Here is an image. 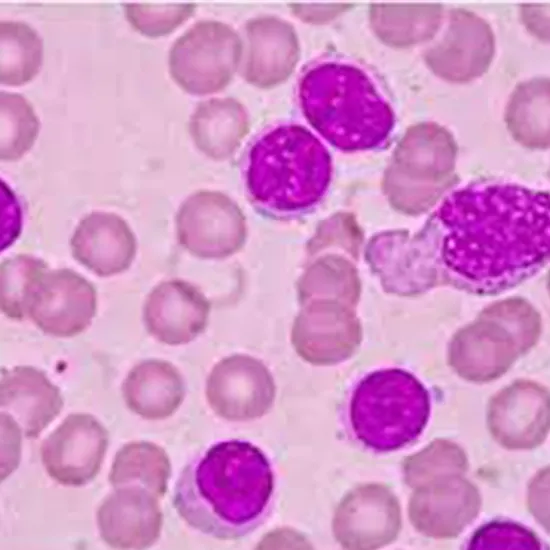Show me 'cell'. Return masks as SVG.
<instances>
[{"label":"cell","instance_id":"cell-25","mask_svg":"<svg viewBox=\"0 0 550 550\" xmlns=\"http://www.w3.org/2000/svg\"><path fill=\"white\" fill-rule=\"evenodd\" d=\"M232 120L227 101L214 99L199 104L190 123L197 146L213 158L226 155L232 141Z\"/></svg>","mask_w":550,"mask_h":550},{"label":"cell","instance_id":"cell-19","mask_svg":"<svg viewBox=\"0 0 550 550\" xmlns=\"http://www.w3.org/2000/svg\"><path fill=\"white\" fill-rule=\"evenodd\" d=\"M355 324L332 321L315 307H303L296 317L291 341L297 354L313 365H329L347 358L359 342Z\"/></svg>","mask_w":550,"mask_h":550},{"label":"cell","instance_id":"cell-14","mask_svg":"<svg viewBox=\"0 0 550 550\" xmlns=\"http://www.w3.org/2000/svg\"><path fill=\"white\" fill-rule=\"evenodd\" d=\"M159 498L139 485L114 488L101 502L96 522L101 539L114 549H146L159 539Z\"/></svg>","mask_w":550,"mask_h":550},{"label":"cell","instance_id":"cell-1","mask_svg":"<svg viewBox=\"0 0 550 550\" xmlns=\"http://www.w3.org/2000/svg\"><path fill=\"white\" fill-rule=\"evenodd\" d=\"M419 245L427 261L459 288L508 289L549 258L546 193L510 183H476L453 191L435 211Z\"/></svg>","mask_w":550,"mask_h":550},{"label":"cell","instance_id":"cell-4","mask_svg":"<svg viewBox=\"0 0 550 550\" xmlns=\"http://www.w3.org/2000/svg\"><path fill=\"white\" fill-rule=\"evenodd\" d=\"M332 160L324 144L302 125L275 126L252 144L245 181L252 201L280 215L305 212L325 196Z\"/></svg>","mask_w":550,"mask_h":550},{"label":"cell","instance_id":"cell-20","mask_svg":"<svg viewBox=\"0 0 550 550\" xmlns=\"http://www.w3.org/2000/svg\"><path fill=\"white\" fill-rule=\"evenodd\" d=\"M170 475V459L161 446L149 441H132L116 452L108 481L113 488L142 486L160 499L167 491Z\"/></svg>","mask_w":550,"mask_h":550},{"label":"cell","instance_id":"cell-16","mask_svg":"<svg viewBox=\"0 0 550 550\" xmlns=\"http://www.w3.org/2000/svg\"><path fill=\"white\" fill-rule=\"evenodd\" d=\"M73 258L99 277H111L128 270L137 240L129 224L112 212L93 211L77 224L71 238Z\"/></svg>","mask_w":550,"mask_h":550},{"label":"cell","instance_id":"cell-12","mask_svg":"<svg viewBox=\"0 0 550 550\" xmlns=\"http://www.w3.org/2000/svg\"><path fill=\"white\" fill-rule=\"evenodd\" d=\"M478 488L463 475H448L424 483L409 499L408 515L414 528L427 537H457L481 508Z\"/></svg>","mask_w":550,"mask_h":550},{"label":"cell","instance_id":"cell-8","mask_svg":"<svg viewBox=\"0 0 550 550\" xmlns=\"http://www.w3.org/2000/svg\"><path fill=\"white\" fill-rule=\"evenodd\" d=\"M205 394L217 416L244 422L268 413L274 403L276 385L262 361L234 354L214 365L206 380Z\"/></svg>","mask_w":550,"mask_h":550},{"label":"cell","instance_id":"cell-2","mask_svg":"<svg viewBox=\"0 0 550 550\" xmlns=\"http://www.w3.org/2000/svg\"><path fill=\"white\" fill-rule=\"evenodd\" d=\"M275 489L272 464L255 444L216 442L181 471L173 506L187 525L216 539L253 532L270 513Z\"/></svg>","mask_w":550,"mask_h":550},{"label":"cell","instance_id":"cell-5","mask_svg":"<svg viewBox=\"0 0 550 550\" xmlns=\"http://www.w3.org/2000/svg\"><path fill=\"white\" fill-rule=\"evenodd\" d=\"M430 395L412 373L400 368L375 370L355 386L349 423L358 442L379 453L413 443L427 426Z\"/></svg>","mask_w":550,"mask_h":550},{"label":"cell","instance_id":"cell-18","mask_svg":"<svg viewBox=\"0 0 550 550\" xmlns=\"http://www.w3.org/2000/svg\"><path fill=\"white\" fill-rule=\"evenodd\" d=\"M126 406L147 420L173 415L185 397V383L179 370L161 359L143 360L132 367L122 384Z\"/></svg>","mask_w":550,"mask_h":550},{"label":"cell","instance_id":"cell-23","mask_svg":"<svg viewBox=\"0 0 550 550\" xmlns=\"http://www.w3.org/2000/svg\"><path fill=\"white\" fill-rule=\"evenodd\" d=\"M468 458L458 444L436 439L419 452L405 458L404 481L411 488L448 475H464Z\"/></svg>","mask_w":550,"mask_h":550},{"label":"cell","instance_id":"cell-17","mask_svg":"<svg viewBox=\"0 0 550 550\" xmlns=\"http://www.w3.org/2000/svg\"><path fill=\"white\" fill-rule=\"evenodd\" d=\"M63 404L59 388L42 370L29 365L2 369L1 412L15 420L26 438H38L60 414Z\"/></svg>","mask_w":550,"mask_h":550},{"label":"cell","instance_id":"cell-24","mask_svg":"<svg viewBox=\"0 0 550 550\" xmlns=\"http://www.w3.org/2000/svg\"><path fill=\"white\" fill-rule=\"evenodd\" d=\"M48 271L47 263L20 254L1 262V312L13 320L27 316V304L36 282Z\"/></svg>","mask_w":550,"mask_h":550},{"label":"cell","instance_id":"cell-10","mask_svg":"<svg viewBox=\"0 0 550 550\" xmlns=\"http://www.w3.org/2000/svg\"><path fill=\"white\" fill-rule=\"evenodd\" d=\"M242 227L235 205L215 191L192 194L176 217L178 242L202 259H223L236 252L243 242Z\"/></svg>","mask_w":550,"mask_h":550},{"label":"cell","instance_id":"cell-9","mask_svg":"<svg viewBox=\"0 0 550 550\" xmlns=\"http://www.w3.org/2000/svg\"><path fill=\"white\" fill-rule=\"evenodd\" d=\"M402 525L397 496L384 484L366 483L349 491L335 509L332 531L344 549L382 548L396 540Z\"/></svg>","mask_w":550,"mask_h":550},{"label":"cell","instance_id":"cell-15","mask_svg":"<svg viewBox=\"0 0 550 550\" xmlns=\"http://www.w3.org/2000/svg\"><path fill=\"white\" fill-rule=\"evenodd\" d=\"M209 312V301L197 287L173 279L159 283L149 292L143 305V322L157 341L183 345L204 331Z\"/></svg>","mask_w":550,"mask_h":550},{"label":"cell","instance_id":"cell-6","mask_svg":"<svg viewBox=\"0 0 550 550\" xmlns=\"http://www.w3.org/2000/svg\"><path fill=\"white\" fill-rule=\"evenodd\" d=\"M108 442L109 433L95 416L71 413L43 440L41 461L57 483L83 486L100 471Z\"/></svg>","mask_w":550,"mask_h":550},{"label":"cell","instance_id":"cell-26","mask_svg":"<svg viewBox=\"0 0 550 550\" xmlns=\"http://www.w3.org/2000/svg\"><path fill=\"white\" fill-rule=\"evenodd\" d=\"M470 550H539L538 536L529 528L507 520H493L480 526L472 535Z\"/></svg>","mask_w":550,"mask_h":550},{"label":"cell","instance_id":"cell-13","mask_svg":"<svg viewBox=\"0 0 550 550\" xmlns=\"http://www.w3.org/2000/svg\"><path fill=\"white\" fill-rule=\"evenodd\" d=\"M549 405L548 391L532 383H516L490 400L488 429L506 449L536 448L545 441L549 432Z\"/></svg>","mask_w":550,"mask_h":550},{"label":"cell","instance_id":"cell-21","mask_svg":"<svg viewBox=\"0 0 550 550\" xmlns=\"http://www.w3.org/2000/svg\"><path fill=\"white\" fill-rule=\"evenodd\" d=\"M43 41L37 31L22 21L0 23V82L7 86L29 83L40 71Z\"/></svg>","mask_w":550,"mask_h":550},{"label":"cell","instance_id":"cell-11","mask_svg":"<svg viewBox=\"0 0 550 550\" xmlns=\"http://www.w3.org/2000/svg\"><path fill=\"white\" fill-rule=\"evenodd\" d=\"M232 49V36L226 26L214 21L199 22L170 50V74L190 93L215 92L227 81Z\"/></svg>","mask_w":550,"mask_h":550},{"label":"cell","instance_id":"cell-22","mask_svg":"<svg viewBox=\"0 0 550 550\" xmlns=\"http://www.w3.org/2000/svg\"><path fill=\"white\" fill-rule=\"evenodd\" d=\"M0 157L2 161L21 159L34 145L40 130L32 104L22 95L1 91Z\"/></svg>","mask_w":550,"mask_h":550},{"label":"cell","instance_id":"cell-7","mask_svg":"<svg viewBox=\"0 0 550 550\" xmlns=\"http://www.w3.org/2000/svg\"><path fill=\"white\" fill-rule=\"evenodd\" d=\"M97 311L93 284L69 268L47 271L36 282L27 304V316L45 334L74 337L85 331Z\"/></svg>","mask_w":550,"mask_h":550},{"label":"cell","instance_id":"cell-3","mask_svg":"<svg viewBox=\"0 0 550 550\" xmlns=\"http://www.w3.org/2000/svg\"><path fill=\"white\" fill-rule=\"evenodd\" d=\"M301 110L310 125L332 146L346 151L381 147L394 126L393 109L373 78L343 60H323L302 74Z\"/></svg>","mask_w":550,"mask_h":550},{"label":"cell","instance_id":"cell-27","mask_svg":"<svg viewBox=\"0 0 550 550\" xmlns=\"http://www.w3.org/2000/svg\"><path fill=\"white\" fill-rule=\"evenodd\" d=\"M124 15L130 25L148 37L166 35L190 16L194 5H151L124 3Z\"/></svg>","mask_w":550,"mask_h":550}]
</instances>
